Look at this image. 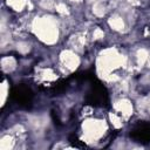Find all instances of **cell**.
Here are the masks:
<instances>
[{
	"instance_id": "6da1fadb",
	"label": "cell",
	"mask_w": 150,
	"mask_h": 150,
	"mask_svg": "<svg viewBox=\"0 0 150 150\" xmlns=\"http://www.w3.org/2000/svg\"><path fill=\"white\" fill-rule=\"evenodd\" d=\"M86 103L93 107H108L109 96L105 87L95 79L90 82V89L86 95Z\"/></svg>"
},
{
	"instance_id": "7a4b0ae2",
	"label": "cell",
	"mask_w": 150,
	"mask_h": 150,
	"mask_svg": "<svg viewBox=\"0 0 150 150\" xmlns=\"http://www.w3.org/2000/svg\"><path fill=\"white\" fill-rule=\"evenodd\" d=\"M11 97L14 102H16L19 105L28 108L33 102V91L30 88H28L25 84H18L12 88L11 90Z\"/></svg>"
},
{
	"instance_id": "3957f363",
	"label": "cell",
	"mask_w": 150,
	"mask_h": 150,
	"mask_svg": "<svg viewBox=\"0 0 150 150\" xmlns=\"http://www.w3.org/2000/svg\"><path fill=\"white\" fill-rule=\"evenodd\" d=\"M130 137L142 144H146L150 142V124L146 122H138L131 130Z\"/></svg>"
},
{
	"instance_id": "277c9868",
	"label": "cell",
	"mask_w": 150,
	"mask_h": 150,
	"mask_svg": "<svg viewBox=\"0 0 150 150\" xmlns=\"http://www.w3.org/2000/svg\"><path fill=\"white\" fill-rule=\"evenodd\" d=\"M68 81H69V79H67V80L66 79L64 80H60V81L53 83L48 90L52 93V95H61L68 88V86H69L68 84Z\"/></svg>"
},
{
	"instance_id": "5b68a950",
	"label": "cell",
	"mask_w": 150,
	"mask_h": 150,
	"mask_svg": "<svg viewBox=\"0 0 150 150\" xmlns=\"http://www.w3.org/2000/svg\"><path fill=\"white\" fill-rule=\"evenodd\" d=\"M69 141H70V143L73 144V146H75V148H87V145H86L82 141H80L75 135H71V136L69 137Z\"/></svg>"
}]
</instances>
